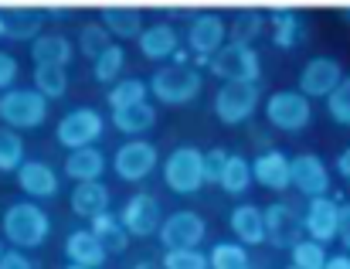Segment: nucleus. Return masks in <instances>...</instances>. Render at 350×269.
Masks as SVG:
<instances>
[{
    "label": "nucleus",
    "instance_id": "8fccbe9b",
    "mask_svg": "<svg viewBox=\"0 0 350 269\" xmlns=\"http://www.w3.org/2000/svg\"><path fill=\"white\" fill-rule=\"evenodd\" d=\"M7 34V27H3V10H0V38Z\"/></svg>",
    "mask_w": 350,
    "mask_h": 269
},
{
    "label": "nucleus",
    "instance_id": "f03ea898",
    "mask_svg": "<svg viewBox=\"0 0 350 269\" xmlns=\"http://www.w3.org/2000/svg\"><path fill=\"white\" fill-rule=\"evenodd\" d=\"M201 72L198 68H191V65H163V68H157L153 72V79H150V96H157L160 103H167V106H187L191 99H198L201 96Z\"/></svg>",
    "mask_w": 350,
    "mask_h": 269
},
{
    "label": "nucleus",
    "instance_id": "423d86ee",
    "mask_svg": "<svg viewBox=\"0 0 350 269\" xmlns=\"http://www.w3.org/2000/svg\"><path fill=\"white\" fill-rule=\"evenodd\" d=\"M106 133V120L99 110H89V106H79L72 113H65L58 120V130L55 140L72 153V150H85V146H96V140Z\"/></svg>",
    "mask_w": 350,
    "mask_h": 269
},
{
    "label": "nucleus",
    "instance_id": "f257e3e1",
    "mask_svg": "<svg viewBox=\"0 0 350 269\" xmlns=\"http://www.w3.org/2000/svg\"><path fill=\"white\" fill-rule=\"evenodd\" d=\"M3 235L14 249H38L51 235V218L34 201H14L3 212Z\"/></svg>",
    "mask_w": 350,
    "mask_h": 269
},
{
    "label": "nucleus",
    "instance_id": "393cba45",
    "mask_svg": "<svg viewBox=\"0 0 350 269\" xmlns=\"http://www.w3.org/2000/svg\"><path fill=\"white\" fill-rule=\"evenodd\" d=\"M75 48L65 34H41L34 44H31V58L34 65H55V68H68V62L75 58Z\"/></svg>",
    "mask_w": 350,
    "mask_h": 269
},
{
    "label": "nucleus",
    "instance_id": "f704fd0d",
    "mask_svg": "<svg viewBox=\"0 0 350 269\" xmlns=\"http://www.w3.org/2000/svg\"><path fill=\"white\" fill-rule=\"evenodd\" d=\"M211 269H252V259H248V249L241 242H218L211 253Z\"/></svg>",
    "mask_w": 350,
    "mask_h": 269
},
{
    "label": "nucleus",
    "instance_id": "bb28decb",
    "mask_svg": "<svg viewBox=\"0 0 350 269\" xmlns=\"http://www.w3.org/2000/svg\"><path fill=\"white\" fill-rule=\"evenodd\" d=\"M103 170H106V153H103L99 146L72 150V153L65 157V174H68L72 181H79V184H85V181H99Z\"/></svg>",
    "mask_w": 350,
    "mask_h": 269
},
{
    "label": "nucleus",
    "instance_id": "9d476101",
    "mask_svg": "<svg viewBox=\"0 0 350 269\" xmlns=\"http://www.w3.org/2000/svg\"><path fill=\"white\" fill-rule=\"evenodd\" d=\"M119 222L126 225V232H129V235H136V239H150V235H160L163 208H160V201H157L153 194L139 191V194H133V198L122 205Z\"/></svg>",
    "mask_w": 350,
    "mask_h": 269
},
{
    "label": "nucleus",
    "instance_id": "412c9836",
    "mask_svg": "<svg viewBox=\"0 0 350 269\" xmlns=\"http://www.w3.org/2000/svg\"><path fill=\"white\" fill-rule=\"evenodd\" d=\"M17 184L27 198H55L58 194V174L55 167H48L44 160H24V167L17 170Z\"/></svg>",
    "mask_w": 350,
    "mask_h": 269
},
{
    "label": "nucleus",
    "instance_id": "a878e982",
    "mask_svg": "<svg viewBox=\"0 0 350 269\" xmlns=\"http://www.w3.org/2000/svg\"><path fill=\"white\" fill-rule=\"evenodd\" d=\"M269 24H272V44L289 51L303 41V21L293 7H272L269 10Z\"/></svg>",
    "mask_w": 350,
    "mask_h": 269
},
{
    "label": "nucleus",
    "instance_id": "72a5a7b5",
    "mask_svg": "<svg viewBox=\"0 0 350 269\" xmlns=\"http://www.w3.org/2000/svg\"><path fill=\"white\" fill-rule=\"evenodd\" d=\"M24 167V140L17 130L0 127V174H17Z\"/></svg>",
    "mask_w": 350,
    "mask_h": 269
},
{
    "label": "nucleus",
    "instance_id": "864d4df0",
    "mask_svg": "<svg viewBox=\"0 0 350 269\" xmlns=\"http://www.w3.org/2000/svg\"><path fill=\"white\" fill-rule=\"evenodd\" d=\"M289 269H299V266H289Z\"/></svg>",
    "mask_w": 350,
    "mask_h": 269
},
{
    "label": "nucleus",
    "instance_id": "6e6552de",
    "mask_svg": "<svg viewBox=\"0 0 350 269\" xmlns=\"http://www.w3.org/2000/svg\"><path fill=\"white\" fill-rule=\"evenodd\" d=\"M258 110V86L248 82H221V89L215 92V116L225 127H238L245 120H252Z\"/></svg>",
    "mask_w": 350,
    "mask_h": 269
},
{
    "label": "nucleus",
    "instance_id": "39448f33",
    "mask_svg": "<svg viewBox=\"0 0 350 269\" xmlns=\"http://www.w3.org/2000/svg\"><path fill=\"white\" fill-rule=\"evenodd\" d=\"M48 120V99L38 89H10L0 96V123L7 130H34Z\"/></svg>",
    "mask_w": 350,
    "mask_h": 269
},
{
    "label": "nucleus",
    "instance_id": "cd10ccee",
    "mask_svg": "<svg viewBox=\"0 0 350 269\" xmlns=\"http://www.w3.org/2000/svg\"><path fill=\"white\" fill-rule=\"evenodd\" d=\"M153 123H157L153 103H136V106H126V110H116V113H113V127L126 136L146 133V130H153Z\"/></svg>",
    "mask_w": 350,
    "mask_h": 269
},
{
    "label": "nucleus",
    "instance_id": "a19ab883",
    "mask_svg": "<svg viewBox=\"0 0 350 269\" xmlns=\"http://www.w3.org/2000/svg\"><path fill=\"white\" fill-rule=\"evenodd\" d=\"M228 150L225 146H211V150H204V177L211 181V184H218L221 181V174H225V167H228Z\"/></svg>",
    "mask_w": 350,
    "mask_h": 269
},
{
    "label": "nucleus",
    "instance_id": "e433bc0d",
    "mask_svg": "<svg viewBox=\"0 0 350 269\" xmlns=\"http://www.w3.org/2000/svg\"><path fill=\"white\" fill-rule=\"evenodd\" d=\"M122 65H126V51L116 44H109L96 62H92V75H96V82H103V86H109L113 79H116L119 72H122Z\"/></svg>",
    "mask_w": 350,
    "mask_h": 269
},
{
    "label": "nucleus",
    "instance_id": "9b49d317",
    "mask_svg": "<svg viewBox=\"0 0 350 269\" xmlns=\"http://www.w3.org/2000/svg\"><path fill=\"white\" fill-rule=\"evenodd\" d=\"M157 160H160V153H157V146H153L150 140H126V143L116 150L113 170H116L119 181L136 184V181H143V177L153 174Z\"/></svg>",
    "mask_w": 350,
    "mask_h": 269
},
{
    "label": "nucleus",
    "instance_id": "5701e85b",
    "mask_svg": "<svg viewBox=\"0 0 350 269\" xmlns=\"http://www.w3.org/2000/svg\"><path fill=\"white\" fill-rule=\"evenodd\" d=\"M68 205H72V212H75L79 218H89V222H92V218H99V215L109 212V188H106L103 181L75 184Z\"/></svg>",
    "mask_w": 350,
    "mask_h": 269
},
{
    "label": "nucleus",
    "instance_id": "de8ad7c7",
    "mask_svg": "<svg viewBox=\"0 0 350 269\" xmlns=\"http://www.w3.org/2000/svg\"><path fill=\"white\" fill-rule=\"evenodd\" d=\"M133 269H163V263H153V259H139Z\"/></svg>",
    "mask_w": 350,
    "mask_h": 269
},
{
    "label": "nucleus",
    "instance_id": "4be33fe9",
    "mask_svg": "<svg viewBox=\"0 0 350 269\" xmlns=\"http://www.w3.org/2000/svg\"><path fill=\"white\" fill-rule=\"evenodd\" d=\"M228 225H232L234 239L241 246H262V242H269V235H265V208H258V205H238V208H232Z\"/></svg>",
    "mask_w": 350,
    "mask_h": 269
},
{
    "label": "nucleus",
    "instance_id": "20e7f679",
    "mask_svg": "<svg viewBox=\"0 0 350 269\" xmlns=\"http://www.w3.org/2000/svg\"><path fill=\"white\" fill-rule=\"evenodd\" d=\"M265 120L282 133H303L313 120V103L299 89H279L265 99Z\"/></svg>",
    "mask_w": 350,
    "mask_h": 269
},
{
    "label": "nucleus",
    "instance_id": "f3484780",
    "mask_svg": "<svg viewBox=\"0 0 350 269\" xmlns=\"http://www.w3.org/2000/svg\"><path fill=\"white\" fill-rule=\"evenodd\" d=\"M252 174L262 188L286 191V188H293V157L282 150H265L252 160Z\"/></svg>",
    "mask_w": 350,
    "mask_h": 269
},
{
    "label": "nucleus",
    "instance_id": "0eeeda50",
    "mask_svg": "<svg viewBox=\"0 0 350 269\" xmlns=\"http://www.w3.org/2000/svg\"><path fill=\"white\" fill-rule=\"evenodd\" d=\"M208 68L221 82H248V86H258V75H262V62H258L255 48H245V44H234V41H228L211 58Z\"/></svg>",
    "mask_w": 350,
    "mask_h": 269
},
{
    "label": "nucleus",
    "instance_id": "58836bf2",
    "mask_svg": "<svg viewBox=\"0 0 350 269\" xmlns=\"http://www.w3.org/2000/svg\"><path fill=\"white\" fill-rule=\"evenodd\" d=\"M163 269H211V259L201 249H170L163 253Z\"/></svg>",
    "mask_w": 350,
    "mask_h": 269
},
{
    "label": "nucleus",
    "instance_id": "49530a36",
    "mask_svg": "<svg viewBox=\"0 0 350 269\" xmlns=\"http://www.w3.org/2000/svg\"><path fill=\"white\" fill-rule=\"evenodd\" d=\"M327 269H350V253H337V256H330Z\"/></svg>",
    "mask_w": 350,
    "mask_h": 269
},
{
    "label": "nucleus",
    "instance_id": "7ed1b4c3",
    "mask_svg": "<svg viewBox=\"0 0 350 269\" xmlns=\"http://www.w3.org/2000/svg\"><path fill=\"white\" fill-rule=\"evenodd\" d=\"M163 181L174 194H198L208 177H204V150L198 146H177L170 150L167 164H163Z\"/></svg>",
    "mask_w": 350,
    "mask_h": 269
},
{
    "label": "nucleus",
    "instance_id": "6ab92c4d",
    "mask_svg": "<svg viewBox=\"0 0 350 269\" xmlns=\"http://www.w3.org/2000/svg\"><path fill=\"white\" fill-rule=\"evenodd\" d=\"M99 24L109 34H116V41H139V34L146 31L143 27V14L133 3H106L99 10Z\"/></svg>",
    "mask_w": 350,
    "mask_h": 269
},
{
    "label": "nucleus",
    "instance_id": "aec40b11",
    "mask_svg": "<svg viewBox=\"0 0 350 269\" xmlns=\"http://www.w3.org/2000/svg\"><path fill=\"white\" fill-rule=\"evenodd\" d=\"M136 44H139V55L150 58V62H163V58H174V55L180 51V38H177L174 24H167V21L150 24V27L139 34Z\"/></svg>",
    "mask_w": 350,
    "mask_h": 269
},
{
    "label": "nucleus",
    "instance_id": "a18cd8bd",
    "mask_svg": "<svg viewBox=\"0 0 350 269\" xmlns=\"http://www.w3.org/2000/svg\"><path fill=\"white\" fill-rule=\"evenodd\" d=\"M337 174H340V181L350 188V146H344V150L337 153Z\"/></svg>",
    "mask_w": 350,
    "mask_h": 269
},
{
    "label": "nucleus",
    "instance_id": "ea45409f",
    "mask_svg": "<svg viewBox=\"0 0 350 269\" xmlns=\"http://www.w3.org/2000/svg\"><path fill=\"white\" fill-rule=\"evenodd\" d=\"M327 113L337 127H350V75L337 86V92L327 99Z\"/></svg>",
    "mask_w": 350,
    "mask_h": 269
},
{
    "label": "nucleus",
    "instance_id": "09e8293b",
    "mask_svg": "<svg viewBox=\"0 0 350 269\" xmlns=\"http://www.w3.org/2000/svg\"><path fill=\"white\" fill-rule=\"evenodd\" d=\"M340 17H344V21L350 24V3H340Z\"/></svg>",
    "mask_w": 350,
    "mask_h": 269
},
{
    "label": "nucleus",
    "instance_id": "c03bdc74",
    "mask_svg": "<svg viewBox=\"0 0 350 269\" xmlns=\"http://www.w3.org/2000/svg\"><path fill=\"white\" fill-rule=\"evenodd\" d=\"M337 239L350 253V201H340V232H337Z\"/></svg>",
    "mask_w": 350,
    "mask_h": 269
},
{
    "label": "nucleus",
    "instance_id": "473e14b6",
    "mask_svg": "<svg viewBox=\"0 0 350 269\" xmlns=\"http://www.w3.org/2000/svg\"><path fill=\"white\" fill-rule=\"evenodd\" d=\"M252 164L245 160V157H238L232 153L228 157V167H225V174H221V181H218V188L225 191V194H245L248 188H252Z\"/></svg>",
    "mask_w": 350,
    "mask_h": 269
},
{
    "label": "nucleus",
    "instance_id": "37998d69",
    "mask_svg": "<svg viewBox=\"0 0 350 269\" xmlns=\"http://www.w3.org/2000/svg\"><path fill=\"white\" fill-rule=\"evenodd\" d=\"M0 269H38V263H31V259H27L21 249H10V253H3Z\"/></svg>",
    "mask_w": 350,
    "mask_h": 269
},
{
    "label": "nucleus",
    "instance_id": "3c124183",
    "mask_svg": "<svg viewBox=\"0 0 350 269\" xmlns=\"http://www.w3.org/2000/svg\"><path fill=\"white\" fill-rule=\"evenodd\" d=\"M0 259H3V242H0Z\"/></svg>",
    "mask_w": 350,
    "mask_h": 269
},
{
    "label": "nucleus",
    "instance_id": "c85d7f7f",
    "mask_svg": "<svg viewBox=\"0 0 350 269\" xmlns=\"http://www.w3.org/2000/svg\"><path fill=\"white\" fill-rule=\"evenodd\" d=\"M262 31H265V14H262L258 7H245V10L234 14L232 24H228V41L252 48V41H255Z\"/></svg>",
    "mask_w": 350,
    "mask_h": 269
},
{
    "label": "nucleus",
    "instance_id": "f8f14e48",
    "mask_svg": "<svg viewBox=\"0 0 350 269\" xmlns=\"http://www.w3.org/2000/svg\"><path fill=\"white\" fill-rule=\"evenodd\" d=\"M208 235V225L198 212H174L170 218H163L160 225V242H163V253L170 249H198Z\"/></svg>",
    "mask_w": 350,
    "mask_h": 269
},
{
    "label": "nucleus",
    "instance_id": "dca6fc26",
    "mask_svg": "<svg viewBox=\"0 0 350 269\" xmlns=\"http://www.w3.org/2000/svg\"><path fill=\"white\" fill-rule=\"evenodd\" d=\"M293 188L299 194H306L310 201L313 198H327V191H330V170H327L323 157H317V153H296L293 157Z\"/></svg>",
    "mask_w": 350,
    "mask_h": 269
},
{
    "label": "nucleus",
    "instance_id": "2eb2a0df",
    "mask_svg": "<svg viewBox=\"0 0 350 269\" xmlns=\"http://www.w3.org/2000/svg\"><path fill=\"white\" fill-rule=\"evenodd\" d=\"M303 229H306V235H310L313 242H320V246L334 242L337 232H340V198H330V194H327V198H313V201L306 205Z\"/></svg>",
    "mask_w": 350,
    "mask_h": 269
},
{
    "label": "nucleus",
    "instance_id": "603ef678",
    "mask_svg": "<svg viewBox=\"0 0 350 269\" xmlns=\"http://www.w3.org/2000/svg\"><path fill=\"white\" fill-rule=\"evenodd\" d=\"M68 269H85V266H68Z\"/></svg>",
    "mask_w": 350,
    "mask_h": 269
},
{
    "label": "nucleus",
    "instance_id": "c756f323",
    "mask_svg": "<svg viewBox=\"0 0 350 269\" xmlns=\"http://www.w3.org/2000/svg\"><path fill=\"white\" fill-rule=\"evenodd\" d=\"M89 229L103 239V246L109 249V256H119V253H126V249H129V232H126V225L119 222L113 212H106V215L92 218V222H89Z\"/></svg>",
    "mask_w": 350,
    "mask_h": 269
},
{
    "label": "nucleus",
    "instance_id": "4c0bfd02",
    "mask_svg": "<svg viewBox=\"0 0 350 269\" xmlns=\"http://www.w3.org/2000/svg\"><path fill=\"white\" fill-rule=\"evenodd\" d=\"M109 44H113V34H109L103 24H85V27L79 31V51H82L85 58H92V62H96Z\"/></svg>",
    "mask_w": 350,
    "mask_h": 269
},
{
    "label": "nucleus",
    "instance_id": "79ce46f5",
    "mask_svg": "<svg viewBox=\"0 0 350 269\" xmlns=\"http://www.w3.org/2000/svg\"><path fill=\"white\" fill-rule=\"evenodd\" d=\"M14 82H17V58L7 55V51H0V96L10 92Z\"/></svg>",
    "mask_w": 350,
    "mask_h": 269
},
{
    "label": "nucleus",
    "instance_id": "1a4fd4ad",
    "mask_svg": "<svg viewBox=\"0 0 350 269\" xmlns=\"http://www.w3.org/2000/svg\"><path fill=\"white\" fill-rule=\"evenodd\" d=\"M344 79H347V75H344V65H340L337 58L317 55V58H310V62L299 68V92H303L306 99H330Z\"/></svg>",
    "mask_w": 350,
    "mask_h": 269
},
{
    "label": "nucleus",
    "instance_id": "ddd939ff",
    "mask_svg": "<svg viewBox=\"0 0 350 269\" xmlns=\"http://www.w3.org/2000/svg\"><path fill=\"white\" fill-rule=\"evenodd\" d=\"M303 215L286 205V201H272L265 208V235H269V246L275 249H293L299 239H303Z\"/></svg>",
    "mask_w": 350,
    "mask_h": 269
},
{
    "label": "nucleus",
    "instance_id": "c9c22d12",
    "mask_svg": "<svg viewBox=\"0 0 350 269\" xmlns=\"http://www.w3.org/2000/svg\"><path fill=\"white\" fill-rule=\"evenodd\" d=\"M289 256H293V266H299V269H327V263H330L327 246H320L313 239H299L289 249Z\"/></svg>",
    "mask_w": 350,
    "mask_h": 269
},
{
    "label": "nucleus",
    "instance_id": "4468645a",
    "mask_svg": "<svg viewBox=\"0 0 350 269\" xmlns=\"http://www.w3.org/2000/svg\"><path fill=\"white\" fill-rule=\"evenodd\" d=\"M225 21L211 10H201L191 17L187 24V48L198 55V58H215L221 48H225Z\"/></svg>",
    "mask_w": 350,
    "mask_h": 269
},
{
    "label": "nucleus",
    "instance_id": "b1692460",
    "mask_svg": "<svg viewBox=\"0 0 350 269\" xmlns=\"http://www.w3.org/2000/svg\"><path fill=\"white\" fill-rule=\"evenodd\" d=\"M3 27H7V38L14 41H38L44 31V10L38 7H7L3 10Z\"/></svg>",
    "mask_w": 350,
    "mask_h": 269
},
{
    "label": "nucleus",
    "instance_id": "7c9ffc66",
    "mask_svg": "<svg viewBox=\"0 0 350 269\" xmlns=\"http://www.w3.org/2000/svg\"><path fill=\"white\" fill-rule=\"evenodd\" d=\"M146 96H150V82H143V79H119L116 86H109L106 103L116 113V110H126V106L146 103Z\"/></svg>",
    "mask_w": 350,
    "mask_h": 269
},
{
    "label": "nucleus",
    "instance_id": "a211bd4d",
    "mask_svg": "<svg viewBox=\"0 0 350 269\" xmlns=\"http://www.w3.org/2000/svg\"><path fill=\"white\" fill-rule=\"evenodd\" d=\"M65 256L72 259V266H85V269H99L109 259V249L103 246V239L92 229H75L65 239Z\"/></svg>",
    "mask_w": 350,
    "mask_h": 269
},
{
    "label": "nucleus",
    "instance_id": "2f4dec72",
    "mask_svg": "<svg viewBox=\"0 0 350 269\" xmlns=\"http://www.w3.org/2000/svg\"><path fill=\"white\" fill-rule=\"evenodd\" d=\"M34 89L51 103V99H62L68 92V72L65 68H55V65H34Z\"/></svg>",
    "mask_w": 350,
    "mask_h": 269
}]
</instances>
